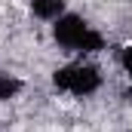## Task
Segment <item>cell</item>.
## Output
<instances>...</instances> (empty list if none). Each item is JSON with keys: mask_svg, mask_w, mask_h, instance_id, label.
<instances>
[{"mask_svg": "<svg viewBox=\"0 0 132 132\" xmlns=\"http://www.w3.org/2000/svg\"><path fill=\"white\" fill-rule=\"evenodd\" d=\"M49 40L55 43L59 52H65L68 59H95L98 52L108 49V37L98 25L77 12V9H68L62 19H55L49 25Z\"/></svg>", "mask_w": 132, "mask_h": 132, "instance_id": "cell-1", "label": "cell"}, {"mask_svg": "<svg viewBox=\"0 0 132 132\" xmlns=\"http://www.w3.org/2000/svg\"><path fill=\"white\" fill-rule=\"evenodd\" d=\"M49 86H52V92H59L65 98L86 101L95 98L104 89V71L92 59H65L62 65L49 71Z\"/></svg>", "mask_w": 132, "mask_h": 132, "instance_id": "cell-2", "label": "cell"}, {"mask_svg": "<svg viewBox=\"0 0 132 132\" xmlns=\"http://www.w3.org/2000/svg\"><path fill=\"white\" fill-rule=\"evenodd\" d=\"M25 9L34 22L40 25H52L55 19H62L71 9V0H25Z\"/></svg>", "mask_w": 132, "mask_h": 132, "instance_id": "cell-3", "label": "cell"}, {"mask_svg": "<svg viewBox=\"0 0 132 132\" xmlns=\"http://www.w3.org/2000/svg\"><path fill=\"white\" fill-rule=\"evenodd\" d=\"M25 89H28L25 77H19L12 71H0V104H9V101L22 98Z\"/></svg>", "mask_w": 132, "mask_h": 132, "instance_id": "cell-4", "label": "cell"}, {"mask_svg": "<svg viewBox=\"0 0 132 132\" xmlns=\"http://www.w3.org/2000/svg\"><path fill=\"white\" fill-rule=\"evenodd\" d=\"M117 68H120V74L126 77V83L132 86V40L117 49Z\"/></svg>", "mask_w": 132, "mask_h": 132, "instance_id": "cell-5", "label": "cell"}]
</instances>
